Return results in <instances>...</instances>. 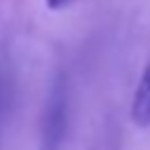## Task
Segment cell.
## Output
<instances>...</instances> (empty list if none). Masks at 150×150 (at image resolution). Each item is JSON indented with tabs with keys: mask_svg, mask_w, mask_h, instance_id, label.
I'll return each mask as SVG.
<instances>
[{
	"mask_svg": "<svg viewBox=\"0 0 150 150\" xmlns=\"http://www.w3.org/2000/svg\"><path fill=\"white\" fill-rule=\"evenodd\" d=\"M131 122L138 129H148L150 127V59L136 82L134 96H131V108H129Z\"/></svg>",
	"mask_w": 150,
	"mask_h": 150,
	"instance_id": "obj_2",
	"label": "cell"
},
{
	"mask_svg": "<svg viewBox=\"0 0 150 150\" xmlns=\"http://www.w3.org/2000/svg\"><path fill=\"white\" fill-rule=\"evenodd\" d=\"M45 2H47L49 9H63V7H68V5L75 2V0H45Z\"/></svg>",
	"mask_w": 150,
	"mask_h": 150,
	"instance_id": "obj_3",
	"label": "cell"
},
{
	"mask_svg": "<svg viewBox=\"0 0 150 150\" xmlns=\"http://www.w3.org/2000/svg\"><path fill=\"white\" fill-rule=\"evenodd\" d=\"M66 129H68V96H66V87L56 84L42 115L40 150H63Z\"/></svg>",
	"mask_w": 150,
	"mask_h": 150,
	"instance_id": "obj_1",
	"label": "cell"
}]
</instances>
